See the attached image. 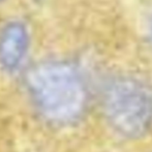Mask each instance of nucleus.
Listing matches in <instances>:
<instances>
[{
  "label": "nucleus",
  "mask_w": 152,
  "mask_h": 152,
  "mask_svg": "<svg viewBox=\"0 0 152 152\" xmlns=\"http://www.w3.org/2000/svg\"><path fill=\"white\" fill-rule=\"evenodd\" d=\"M104 112L110 125L128 138L152 129V87L136 79H119L108 87Z\"/></svg>",
  "instance_id": "f03ea898"
},
{
  "label": "nucleus",
  "mask_w": 152,
  "mask_h": 152,
  "mask_svg": "<svg viewBox=\"0 0 152 152\" xmlns=\"http://www.w3.org/2000/svg\"><path fill=\"white\" fill-rule=\"evenodd\" d=\"M29 48V32L20 21H12L0 30V67L7 72L17 70Z\"/></svg>",
  "instance_id": "7ed1b4c3"
},
{
  "label": "nucleus",
  "mask_w": 152,
  "mask_h": 152,
  "mask_svg": "<svg viewBox=\"0 0 152 152\" xmlns=\"http://www.w3.org/2000/svg\"><path fill=\"white\" fill-rule=\"evenodd\" d=\"M26 86L39 115L55 125H69L86 112L88 92L80 74L62 61H45L28 72Z\"/></svg>",
  "instance_id": "f257e3e1"
},
{
  "label": "nucleus",
  "mask_w": 152,
  "mask_h": 152,
  "mask_svg": "<svg viewBox=\"0 0 152 152\" xmlns=\"http://www.w3.org/2000/svg\"><path fill=\"white\" fill-rule=\"evenodd\" d=\"M0 2H1V0H0Z\"/></svg>",
  "instance_id": "20e7f679"
}]
</instances>
